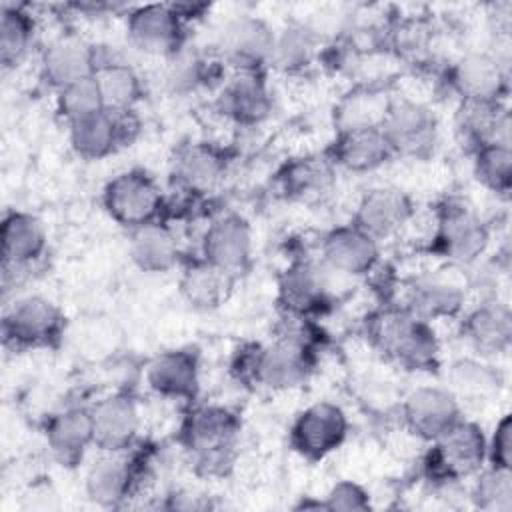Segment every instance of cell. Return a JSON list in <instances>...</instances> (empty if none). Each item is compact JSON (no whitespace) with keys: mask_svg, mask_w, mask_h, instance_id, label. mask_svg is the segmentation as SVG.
Listing matches in <instances>:
<instances>
[{"mask_svg":"<svg viewBox=\"0 0 512 512\" xmlns=\"http://www.w3.org/2000/svg\"><path fill=\"white\" fill-rule=\"evenodd\" d=\"M372 344L408 370H430L438 360V338L430 322L416 318L404 306H388L368 320Z\"/></svg>","mask_w":512,"mask_h":512,"instance_id":"obj_1","label":"cell"},{"mask_svg":"<svg viewBox=\"0 0 512 512\" xmlns=\"http://www.w3.org/2000/svg\"><path fill=\"white\" fill-rule=\"evenodd\" d=\"M242 378L268 390L302 386L312 372V354L304 340L282 336L268 346H256L240 360Z\"/></svg>","mask_w":512,"mask_h":512,"instance_id":"obj_2","label":"cell"},{"mask_svg":"<svg viewBox=\"0 0 512 512\" xmlns=\"http://www.w3.org/2000/svg\"><path fill=\"white\" fill-rule=\"evenodd\" d=\"M102 202L110 218L128 230L158 222L164 210V196L156 180L140 168L116 174L104 186Z\"/></svg>","mask_w":512,"mask_h":512,"instance_id":"obj_3","label":"cell"},{"mask_svg":"<svg viewBox=\"0 0 512 512\" xmlns=\"http://www.w3.org/2000/svg\"><path fill=\"white\" fill-rule=\"evenodd\" d=\"M238 432L240 420L230 408L204 404L186 416L182 424V442L200 464L216 468L230 460Z\"/></svg>","mask_w":512,"mask_h":512,"instance_id":"obj_4","label":"cell"},{"mask_svg":"<svg viewBox=\"0 0 512 512\" xmlns=\"http://www.w3.org/2000/svg\"><path fill=\"white\" fill-rule=\"evenodd\" d=\"M486 462V436L482 428L460 418L452 428L432 440L426 468L432 478L460 480L482 468Z\"/></svg>","mask_w":512,"mask_h":512,"instance_id":"obj_5","label":"cell"},{"mask_svg":"<svg viewBox=\"0 0 512 512\" xmlns=\"http://www.w3.org/2000/svg\"><path fill=\"white\" fill-rule=\"evenodd\" d=\"M64 328V316L60 308L38 294L18 298L2 320L4 344L26 350L52 346Z\"/></svg>","mask_w":512,"mask_h":512,"instance_id":"obj_6","label":"cell"},{"mask_svg":"<svg viewBox=\"0 0 512 512\" xmlns=\"http://www.w3.org/2000/svg\"><path fill=\"white\" fill-rule=\"evenodd\" d=\"M136 110H100L68 124L72 150L84 160H100L132 142L140 122Z\"/></svg>","mask_w":512,"mask_h":512,"instance_id":"obj_7","label":"cell"},{"mask_svg":"<svg viewBox=\"0 0 512 512\" xmlns=\"http://www.w3.org/2000/svg\"><path fill=\"white\" fill-rule=\"evenodd\" d=\"M380 128L394 154L420 156L434 146L438 124L434 112L426 104L396 96L388 100Z\"/></svg>","mask_w":512,"mask_h":512,"instance_id":"obj_8","label":"cell"},{"mask_svg":"<svg viewBox=\"0 0 512 512\" xmlns=\"http://www.w3.org/2000/svg\"><path fill=\"white\" fill-rule=\"evenodd\" d=\"M348 436L346 412L328 400L304 408L290 430V442L308 460H320L342 446Z\"/></svg>","mask_w":512,"mask_h":512,"instance_id":"obj_9","label":"cell"},{"mask_svg":"<svg viewBox=\"0 0 512 512\" xmlns=\"http://www.w3.org/2000/svg\"><path fill=\"white\" fill-rule=\"evenodd\" d=\"M434 244L444 258L468 264L486 250L488 230L468 206L448 202L438 210Z\"/></svg>","mask_w":512,"mask_h":512,"instance_id":"obj_10","label":"cell"},{"mask_svg":"<svg viewBox=\"0 0 512 512\" xmlns=\"http://www.w3.org/2000/svg\"><path fill=\"white\" fill-rule=\"evenodd\" d=\"M402 418L414 436L432 442L462 418V408L452 390L420 386L404 398Z\"/></svg>","mask_w":512,"mask_h":512,"instance_id":"obj_11","label":"cell"},{"mask_svg":"<svg viewBox=\"0 0 512 512\" xmlns=\"http://www.w3.org/2000/svg\"><path fill=\"white\" fill-rule=\"evenodd\" d=\"M252 258V230L240 214H222L210 222L202 238V260L236 276Z\"/></svg>","mask_w":512,"mask_h":512,"instance_id":"obj_12","label":"cell"},{"mask_svg":"<svg viewBox=\"0 0 512 512\" xmlns=\"http://www.w3.org/2000/svg\"><path fill=\"white\" fill-rule=\"evenodd\" d=\"M448 84L462 102H502L508 92V72L488 52H470L452 64Z\"/></svg>","mask_w":512,"mask_h":512,"instance_id":"obj_13","label":"cell"},{"mask_svg":"<svg viewBox=\"0 0 512 512\" xmlns=\"http://www.w3.org/2000/svg\"><path fill=\"white\" fill-rule=\"evenodd\" d=\"M320 254L326 270L342 276H362L378 264L380 242L350 222L332 228L322 238Z\"/></svg>","mask_w":512,"mask_h":512,"instance_id":"obj_14","label":"cell"},{"mask_svg":"<svg viewBox=\"0 0 512 512\" xmlns=\"http://www.w3.org/2000/svg\"><path fill=\"white\" fill-rule=\"evenodd\" d=\"M186 22L172 4H144L126 18L130 42L150 54H172L184 40Z\"/></svg>","mask_w":512,"mask_h":512,"instance_id":"obj_15","label":"cell"},{"mask_svg":"<svg viewBox=\"0 0 512 512\" xmlns=\"http://www.w3.org/2000/svg\"><path fill=\"white\" fill-rule=\"evenodd\" d=\"M274 38V30L262 18L240 14L222 26L218 46L224 60L234 64V68L262 70L270 62Z\"/></svg>","mask_w":512,"mask_h":512,"instance_id":"obj_16","label":"cell"},{"mask_svg":"<svg viewBox=\"0 0 512 512\" xmlns=\"http://www.w3.org/2000/svg\"><path fill=\"white\" fill-rule=\"evenodd\" d=\"M220 112L240 126H256L268 118L272 98L260 68H234L218 98Z\"/></svg>","mask_w":512,"mask_h":512,"instance_id":"obj_17","label":"cell"},{"mask_svg":"<svg viewBox=\"0 0 512 512\" xmlns=\"http://www.w3.org/2000/svg\"><path fill=\"white\" fill-rule=\"evenodd\" d=\"M92 410L94 446L100 452H126L140 430V412L126 394H112L98 400Z\"/></svg>","mask_w":512,"mask_h":512,"instance_id":"obj_18","label":"cell"},{"mask_svg":"<svg viewBox=\"0 0 512 512\" xmlns=\"http://www.w3.org/2000/svg\"><path fill=\"white\" fill-rule=\"evenodd\" d=\"M412 214V202L402 190L382 186L368 190L360 198L352 224L380 242L398 234L408 224Z\"/></svg>","mask_w":512,"mask_h":512,"instance_id":"obj_19","label":"cell"},{"mask_svg":"<svg viewBox=\"0 0 512 512\" xmlns=\"http://www.w3.org/2000/svg\"><path fill=\"white\" fill-rule=\"evenodd\" d=\"M98 52L78 36H60L52 40L40 58V72L46 84L56 92L84 78L94 76Z\"/></svg>","mask_w":512,"mask_h":512,"instance_id":"obj_20","label":"cell"},{"mask_svg":"<svg viewBox=\"0 0 512 512\" xmlns=\"http://www.w3.org/2000/svg\"><path fill=\"white\" fill-rule=\"evenodd\" d=\"M394 154L380 126H362L336 132V140L328 150L334 166L350 172H372L384 166Z\"/></svg>","mask_w":512,"mask_h":512,"instance_id":"obj_21","label":"cell"},{"mask_svg":"<svg viewBox=\"0 0 512 512\" xmlns=\"http://www.w3.org/2000/svg\"><path fill=\"white\" fill-rule=\"evenodd\" d=\"M146 386L170 400H194L198 392V358L192 350H166L144 368Z\"/></svg>","mask_w":512,"mask_h":512,"instance_id":"obj_22","label":"cell"},{"mask_svg":"<svg viewBox=\"0 0 512 512\" xmlns=\"http://www.w3.org/2000/svg\"><path fill=\"white\" fill-rule=\"evenodd\" d=\"M46 444L62 464H76L94 446V426L90 406H68L46 422Z\"/></svg>","mask_w":512,"mask_h":512,"instance_id":"obj_23","label":"cell"},{"mask_svg":"<svg viewBox=\"0 0 512 512\" xmlns=\"http://www.w3.org/2000/svg\"><path fill=\"white\" fill-rule=\"evenodd\" d=\"M46 244L48 238L44 224L36 216L20 210L4 214L0 232L4 270L28 268L42 258V254L46 252Z\"/></svg>","mask_w":512,"mask_h":512,"instance_id":"obj_24","label":"cell"},{"mask_svg":"<svg viewBox=\"0 0 512 512\" xmlns=\"http://www.w3.org/2000/svg\"><path fill=\"white\" fill-rule=\"evenodd\" d=\"M124 452H102L86 472L84 490L86 496L98 506L122 504L136 486V468Z\"/></svg>","mask_w":512,"mask_h":512,"instance_id":"obj_25","label":"cell"},{"mask_svg":"<svg viewBox=\"0 0 512 512\" xmlns=\"http://www.w3.org/2000/svg\"><path fill=\"white\" fill-rule=\"evenodd\" d=\"M226 160L220 150L204 142L182 146L172 160L174 182L190 194H206L224 176Z\"/></svg>","mask_w":512,"mask_h":512,"instance_id":"obj_26","label":"cell"},{"mask_svg":"<svg viewBox=\"0 0 512 512\" xmlns=\"http://www.w3.org/2000/svg\"><path fill=\"white\" fill-rule=\"evenodd\" d=\"M456 128L472 152L484 144H510V114L502 102H462Z\"/></svg>","mask_w":512,"mask_h":512,"instance_id":"obj_27","label":"cell"},{"mask_svg":"<svg viewBox=\"0 0 512 512\" xmlns=\"http://www.w3.org/2000/svg\"><path fill=\"white\" fill-rule=\"evenodd\" d=\"M462 334L478 352L500 354L508 350L512 340V314L506 304L482 302L466 312Z\"/></svg>","mask_w":512,"mask_h":512,"instance_id":"obj_28","label":"cell"},{"mask_svg":"<svg viewBox=\"0 0 512 512\" xmlns=\"http://www.w3.org/2000/svg\"><path fill=\"white\" fill-rule=\"evenodd\" d=\"M326 266L308 260L294 262L280 278V298L290 314L302 316L326 300Z\"/></svg>","mask_w":512,"mask_h":512,"instance_id":"obj_29","label":"cell"},{"mask_svg":"<svg viewBox=\"0 0 512 512\" xmlns=\"http://www.w3.org/2000/svg\"><path fill=\"white\" fill-rule=\"evenodd\" d=\"M404 308L426 322L454 318L464 308V292L448 280L424 278L408 288Z\"/></svg>","mask_w":512,"mask_h":512,"instance_id":"obj_30","label":"cell"},{"mask_svg":"<svg viewBox=\"0 0 512 512\" xmlns=\"http://www.w3.org/2000/svg\"><path fill=\"white\" fill-rule=\"evenodd\" d=\"M130 256L144 272H168L176 266L180 250L172 230L152 222L130 230Z\"/></svg>","mask_w":512,"mask_h":512,"instance_id":"obj_31","label":"cell"},{"mask_svg":"<svg viewBox=\"0 0 512 512\" xmlns=\"http://www.w3.org/2000/svg\"><path fill=\"white\" fill-rule=\"evenodd\" d=\"M94 80L106 110H134L142 100V78L122 60L98 58Z\"/></svg>","mask_w":512,"mask_h":512,"instance_id":"obj_32","label":"cell"},{"mask_svg":"<svg viewBox=\"0 0 512 512\" xmlns=\"http://www.w3.org/2000/svg\"><path fill=\"white\" fill-rule=\"evenodd\" d=\"M280 186L290 198L324 194L334 180V164L328 156H302L290 160L280 172Z\"/></svg>","mask_w":512,"mask_h":512,"instance_id":"obj_33","label":"cell"},{"mask_svg":"<svg viewBox=\"0 0 512 512\" xmlns=\"http://www.w3.org/2000/svg\"><path fill=\"white\" fill-rule=\"evenodd\" d=\"M230 282L232 276L200 258L182 272L180 292L192 308L214 310L224 302Z\"/></svg>","mask_w":512,"mask_h":512,"instance_id":"obj_34","label":"cell"},{"mask_svg":"<svg viewBox=\"0 0 512 512\" xmlns=\"http://www.w3.org/2000/svg\"><path fill=\"white\" fill-rule=\"evenodd\" d=\"M36 24L32 14L20 4H4L0 12V62L16 68L34 44Z\"/></svg>","mask_w":512,"mask_h":512,"instance_id":"obj_35","label":"cell"},{"mask_svg":"<svg viewBox=\"0 0 512 512\" xmlns=\"http://www.w3.org/2000/svg\"><path fill=\"white\" fill-rule=\"evenodd\" d=\"M316 54V36L306 26H286L274 38V48L270 54L272 66L282 72H298L306 68Z\"/></svg>","mask_w":512,"mask_h":512,"instance_id":"obj_36","label":"cell"},{"mask_svg":"<svg viewBox=\"0 0 512 512\" xmlns=\"http://www.w3.org/2000/svg\"><path fill=\"white\" fill-rule=\"evenodd\" d=\"M474 174L478 182L502 196L512 186V148L510 144H484L474 150Z\"/></svg>","mask_w":512,"mask_h":512,"instance_id":"obj_37","label":"cell"},{"mask_svg":"<svg viewBox=\"0 0 512 512\" xmlns=\"http://www.w3.org/2000/svg\"><path fill=\"white\" fill-rule=\"evenodd\" d=\"M390 98H384L374 90H356L342 98L334 112L336 132L362 128V126H380L384 110Z\"/></svg>","mask_w":512,"mask_h":512,"instance_id":"obj_38","label":"cell"},{"mask_svg":"<svg viewBox=\"0 0 512 512\" xmlns=\"http://www.w3.org/2000/svg\"><path fill=\"white\" fill-rule=\"evenodd\" d=\"M56 108H58V114L66 120V124L104 110V102L94 76L78 80L58 90Z\"/></svg>","mask_w":512,"mask_h":512,"instance_id":"obj_39","label":"cell"},{"mask_svg":"<svg viewBox=\"0 0 512 512\" xmlns=\"http://www.w3.org/2000/svg\"><path fill=\"white\" fill-rule=\"evenodd\" d=\"M474 498L484 510L510 512L512 508V474L510 468L490 466L476 482Z\"/></svg>","mask_w":512,"mask_h":512,"instance_id":"obj_40","label":"cell"},{"mask_svg":"<svg viewBox=\"0 0 512 512\" xmlns=\"http://www.w3.org/2000/svg\"><path fill=\"white\" fill-rule=\"evenodd\" d=\"M452 392H460L462 396H486L498 390L500 378L490 368L476 360H458L450 370Z\"/></svg>","mask_w":512,"mask_h":512,"instance_id":"obj_41","label":"cell"},{"mask_svg":"<svg viewBox=\"0 0 512 512\" xmlns=\"http://www.w3.org/2000/svg\"><path fill=\"white\" fill-rule=\"evenodd\" d=\"M322 506L326 510H368L370 498L360 484L352 480H342L328 490Z\"/></svg>","mask_w":512,"mask_h":512,"instance_id":"obj_42","label":"cell"},{"mask_svg":"<svg viewBox=\"0 0 512 512\" xmlns=\"http://www.w3.org/2000/svg\"><path fill=\"white\" fill-rule=\"evenodd\" d=\"M486 460H490V466L498 468H510L512 464V418L510 414H504L496 426L490 438H486Z\"/></svg>","mask_w":512,"mask_h":512,"instance_id":"obj_43","label":"cell"}]
</instances>
